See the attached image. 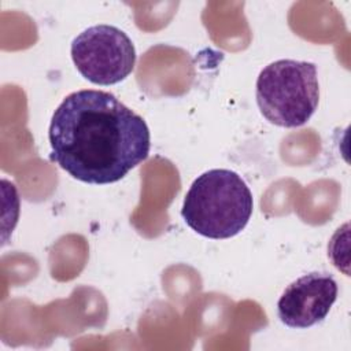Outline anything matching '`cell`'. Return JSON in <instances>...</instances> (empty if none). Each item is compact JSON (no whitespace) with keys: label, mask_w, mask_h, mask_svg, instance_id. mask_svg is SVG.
I'll use <instances>...</instances> for the list:
<instances>
[{"label":"cell","mask_w":351,"mask_h":351,"mask_svg":"<svg viewBox=\"0 0 351 351\" xmlns=\"http://www.w3.org/2000/svg\"><path fill=\"white\" fill-rule=\"evenodd\" d=\"M51 158L74 178L111 184L147 159L145 121L114 95L84 89L70 93L49 125Z\"/></svg>","instance_id":"cell-1"},{"label":"cell","mask_w":351,"mask_h":351,"mask_svg":"<svg viewBox=\"0 0 351 351\" xmlns=\"http://www.w3.org/2000/svg\"><path fill=\"white\" fill-rule=\"evenodd\" d=\"M252 207V193L237 173L213 169L192 182L181 215L192 230L204 237L229 239L245 228Z\"/></svg>","instance_id":"cell-2"},{"label":"cell","mask_w":351,"mask_h":351,"mask_svg":"<svg viewBox=\"0 0 351 351\" xmlns=\"http://www.w3.org/2000/svg\"><path fill=\"white\" fill-rule=\"evenodd\" d=\"M319 101L317 66L281 59L267 64L256 80V103L262 115L277 126L298 128L315 112Z\"/></svg>","instance_id":"cell-3"},{"label":"cell","mask_w":351,"mask_h":351,"mask_svg":"<svg viewBox=\"0 0 351 351\" xmlns=\"http://www.w3.org/2000/svg\"><path fill=\"white\" fill-rule=\"evenodd\" d=\"M71 58L80 74L96 85H112L134 69L132 40L111 25H96L80 33L71 43Z\"/></svg>","instance_id":"cell-4"},{"label":"cell","mask_w":351,"mask_h":351,"mask_svg":"<svg viewBox=\"0 0 351 351\" xmlns=\"http://www.w3.org/2000/svg\"><path fill=\"white\" fill-rule=\"evenodd\" d=\"M337 298L330 274L310 273L291 282L277 303L278 318L289 328H308L322 321Z\"/></svg>","instance_id":"cell-5"}]
</instances>
